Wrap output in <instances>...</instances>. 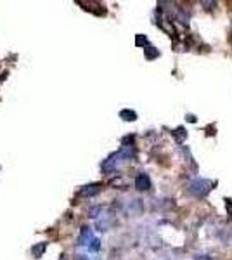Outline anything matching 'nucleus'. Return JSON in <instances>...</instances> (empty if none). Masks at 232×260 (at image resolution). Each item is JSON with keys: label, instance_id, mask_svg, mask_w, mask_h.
<instances>
[{"label": "nucleus", "instance_id": "obj_6", "mask_svg": "<svg viewBox=\"0 0 232 260\" xmlns=\"http://www.w3.org/2000/svg\"><path fill=\"white\" fill-rule=\"evenodd\" d=\"M120 116L123 118L125 121H136L137 120V113L132 111V110H121L120 111Z\"/></svg>", "mask_w": 232, "mask_h": 260}, {"label": "nucleus", "instance_id": "obj_2", "mask_svg": "<svg viewBox=\"0 0 232 260\" xmlns=\"http://www.w3.org/2000/svg\"><path fill=\"white\" fill-rule=\"evenodd\" d=\"M101 189H103V186L101 184H88V186H83L82 189H80L78 194L82 196V198H92V196H95V194H99Z\"/></svg>", "mask_w": 232, "mask_h": 260}, {"label": "nucleus", "instance_id": "obj_13", "mask_svg": "<svg viewBox=\"0 0 232 260\" xmlns=\"http://www.w3.org/2000/svg\"><path fill=\"white\" fill-rule=\"evenodd\" d=\"M187 120H189V121H196V118H194L192 115H187Z\"/></svg>", "mask_w": 232, "mask_h": 260}, {"label": "nucleus", "instance_id": "obj_12", "mask_svg": "<svg viewBox=\"0 0 232 260\" xmlns=\"http://www.w3.org/2000/svg\"><path fill=\"white\" fill-rule=\"evenodd\" d=\"M75 260H88V257H83V255H77V258Z\"/></svg>", "mask_w": 232, "mask_h": 260}, {"label": "nucleus", "instance_id": "obj_4", "mask_svg": "<svg viewBox=\"0 0 232 260\" xmlns=\"http://www.w3.org/2000/svg\"><path fill=\"white\" fill-rule=\"evenodd\" d=\"M94 233H92V229L90 228H87V225H85V228H82V231H80V238H78V243H80V245H82V246H88V245H90V241L92 240H94Z\"/></svg>", "mask_w": 232, "mask_h": 260}, {"label": "nucleus", "instance_id": "obj_14", "mask_svg": "<svg viewBox=\"0 0 232 260\" xmlns=\"http://www.w3.org/2000/svg\"><path fill=\"white\" fill-rule=\"evenodd\" d=\"M230 39H232V30H230Z\"/></svg>", "mask_w": 232, "mask_h": 260}, {"label": "nucleus", "instance_id": "obj_5", "mask_svg": "<svg viewBox=\"0 0 232 260\" xmlns=\"http://www.w3.org/2000/svg\"><path fill=\"white\" fill-rule=\"evenodd\" d=\"M144 54H146V59H149V61H153L156 59V57H159V50L153 47V45H146L144 47Z\"/></svg>", "mask_w": 232, "mask_h": 260}, {"label": "nucleus", "instance_id": "obj_7", "mask_svg": "<svg viewBox=\"0 0 232 260\" xmlns=\"http://www.w3.org/2000/svg\"><path fill=\"white\" fill-rule=\"evenodd\" d=\"M90 251H99L101 250V241H99V238H94V240L90 241V245L87 246Z\"/></svg>", "mask_w": 232, "mask_h": 260}, {"label": "nucleus", "instance_id": "obj_8", "mask_svg": "<svg viewBox=\"0 0 232 260\" xmlns=\"http://www.w3.org/2000/svg\"><path fill=\"white\" fill-rule=\"evenodd\" d=\"M136 45H137V47H146V45H147L146 35H137L136 37Z\"/></svg>", "mask_w": 232, "mask_h": 260}, {"label": "nucleus", "instance_id": "obj_11", "mask_svg": "<svg viewBox=\"0 0 232 260\" xmlns=\"http://www.w3.org/2000/svg\"><path fill=\"white\" fill-rule=\"evenodd\" d=\"M194 260H212V257L210 255H196Z\"/></svg>", "mask_w": 232, "mask_h": 260}, {"label": "nucleus", "instance_id": "obj_10", "mask_svg": "<svg viewBox=\"0 0 232 260\" xmlns=\"http://www.w3.org/2000/svg\"><path fill=\"white\" fill-rule=\"evenodd\" d=\"M225 208H227V212H229V215L232 219V200L230 198H225Z\"/></svg>", "mask_w": 232, "mask_h": 260}, {"label": "nucleus", "instance_id": "obj_9", "mask_svg": "<svg viewBox=\"0 0 232 260\" xmlns=\"http://www.w3.org/2000/svg\"><path fill=\"white\" fill-rule=\"evenodd\" d=\"M44 251H45V243L33 246V255H35V257H40V253H44Z\"/></svg>", "mask_w": 232, "mask_h": 260}, {"label": "nucleus", "instance_id": "obj_3", "mask_svg": "<svg viewBox=\"0 0 232 260\" xmlns=\"http://www.w3.org/2000/svg\"><path fill=\"white\" fill-rule=\"evenodd\" d=\"M136 189L141 191V192L151 189V179H149V175L144 174V172H142V174H139L136 177Z\"/></svg>", "mask_w": 232, "mask_h": 260}, {"label": "nucleus", "instance_id": "obj_1", "mask_svg": "<svg viewBox=\"0 0 232 260\" xmlns=\"http://www.w3.org/2000/svg\"><path fill=\"white\" fill-rule=\"evenodd\" d=\"M213 187V182L212 180H206V179H192L191 182L185 186L189 194L196 196V198H205Z\"/></svg>", "mask_w": 232, "mask_h": 260}]
</instances>
